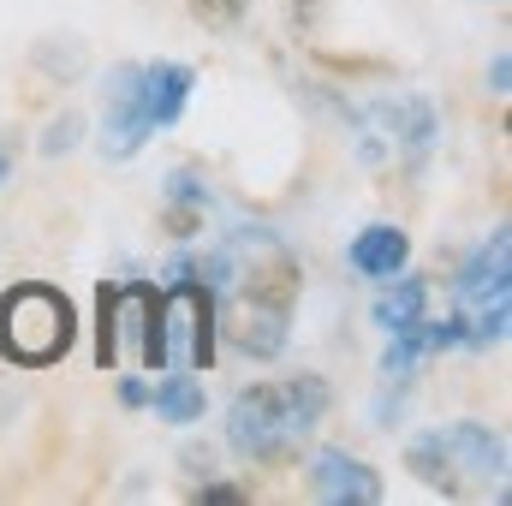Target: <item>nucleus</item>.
<instances>
[{
	"mask_svg": "<svg viewBox=\"0 0 512 506\" xmlns=\"http://www.w3.org/2000/svg\"><path fill=\"white\" fill-rule=\"evenodd\" d=\"M78 131H84V120H78V114H60L54 126L42 131V155H66V149L78 143Z\"/></svg>",
	"mask_w": 512,
	"mask_h": 506,
	"instance_id": "nucleus-16",
	"label": "nucleus"
},
{
	"mask_svg": "<svg viewBox=\"0 0 512 506\" xmlns=\"http://www.w3.org/2000/svg\"><path fill=\"white\" fill-rule=\"evenodd\" d=\"M405 256H411V239H405L399 227H387V221L364 227V233L352 239V268H358V274H370V280L399 274V268H405Z\"/></svg>",
	"mask_w": 512,
	"mask_h": 506,
	"instance_id": "nucleus-12",
	"label": "nucleus"
},
{
	"mask_svg": "<svg viewBox=\"0 0 512 506\" xmlns=\"http://www.w3.org/2000/svg\"><path fill=\"white\" fill-rule=\"evenodd\" d=\"M191 66H173V60H155V66H143V114H149V126H173L179 114H185V102H191Z\"/></svg>",
	"mask_w": 512,
	"mask_h": 506,
	"instance_id": "nucleus-11",
	"label": "nucleus"
},
{
	"mask_svg": "<svg viewBox=\"0 0 512 506\" xmlns=\"http://www.w3.org/2000/svg\"><path fill=\"white\" fill-rule=\"evenodd\" d=\"M197 6V18H209V24H233L239 12H245V0H191Z\"/></svg>",
	"mask_w": 512,
	"mask_h": 506,
	"instance_id": "nucleus-17",
	"label": "nucleus"
},
{
	"mask_svg": "<svg viewBox=\"0 0 512 506\" xmlns=\"http://www.w3.org/2000/svg\"><path fill=\"white\" fill-rule=\"evenodd\" d=\"M310 495L328 506H376L382 501V477L364 459H352L346 447H322L310 459Z\"/></svg>",
	"mask_w": 512,
	"mask_h": 506,
	"instance_id": "nucleus-9",
	"label": "nucleus"
},
{
	"mask_svg": "<svg viewBox=\"0 0 512 506\" xmlns=\"http://www.w3.org/2000/svg\"><path fill=\"white\" fill-rule=\"evenodd\" d=\"M387 280H393V274H387ZM423 310H429V280L399 274L382 298H376V328H382V334H405L411 322H423Z\"/></svg>",
	"mask_w": 512,
	"mask_h": 506,
	"instance_id": "nucleus-13",
	"label": "nucleus"
},
{
	"mask_svg": "<svg viewBox=\"0 0 512 506\" xmlns=\"http://www.w3.org/2000/svg\"><path fill=\"white\" fill-rule=\"evenodd\" d=\"M203 203H209V185H203L191 167H173V173H167V221H173V233H179V239L197 227Z\"/></svg>",
	"mask_w": 512,
	"mask_h": 506,
	"instance_id": "nucleus-14",
	"label": "nucleus"
},
{
	"mask_svg": "<svg viewBox=\"0 0 512 506\" xmlns=\"http://www.w3.org/2000/svg\"><path fill=\"white\" fill-rule=\"evenodd\" d=\"M102 364H149L161 370V334H155V292L149 286H108L102 292Z\"/></svg>",
	"mask_w": 512,
	"mask_h": 506,
	"instance_id": "nucleus-6",
	"label": "nucleus"
},
{
	"mask_svg": "<svg viewBox=\"0 0 512 506\" xmlns=\"http://www.w3.org/2000/svg\"><path fill=\"white\" fill-rule=\"evenodd\" d=\"M72 334H78L72 298L54 292V286H12V292L0 298V352H6L12 364L42 370V364L66 358Z\"/></svg>",
	"mask_w": 512,
	"mask_h": 506,
	"instance_id": "nucleus-4",
	"label": "nucleus"
},
{
	"mask_svg": "<svg viewBox=\"0 0 512 506\" xmlns=\"http://www.w3.org/2000/svg\"><path fill=\"white\" fill-rule=\"evenodd\" d=\"M120 399H126V405H149V387H143V381H120Z\"/></svg>",
	"mask_w": 512,
	"mask_h": 506,
	"instance_id": "nucleus-20",
	"label": "nucleus"
},
{
	"mask_svg": "<svg viewBox=\"0 0 512 506\" xmlns=\"http://www.w3.org/2000/svg\"><path fill=\"white\" fill-rule=\"evenodd\" d=\"M6 173H12V155H6V149H0V185H6Z\"/></svg>",
	"mask_w": 512,
	"mask_h": 506,
	"instance_id": "nucleus-21",
	"label": "nucleus"
},
{
	"mask_svg": "<svg viewBox=\"0 0 512 506\" xmlns=\"http://www.w3.org/2000/svg\"><path fill=\"white\" fill-rule=\"evenodd\" d=\"M149 399H155V411H161L167 423H197V417H203V381L191 376V370H173Z\"/></svg>",
	"mask_w": 512,
	"mask_h": 506,
	"instance_id": "nucleus-15",
	"label": "nucleus"
},
{
	"mask_svg": "<svg viewBox=\"0 0 512 506\" xmlns=\"http://www.w3.org/2000/svg\"><path fill=\"white\" fill-rule=\"evenodd\" d=\"M251 286H233V310H227V340L245 358H274L286 346V286H256V274H239Z\"/></svg>",
	"mask_w": 512,
	"mask_h": 506,
	"instance_id": "nucleus-7",
	"label": "nucleus"
},
{
	"mask_svg": "<svg viewBox=\"0 0 512 506\" xmlns=\"http://www.w3.org/2000/svg\"><path fill=\"white\" fill-rule=\"evenodd\" d=\"M155 334H161V370H209L215 364V304L209 286L185 280L155 304Z\"/></svg>",
	"mask_w": 512,
	"mask_h": 506,
	"instance_id": "nucleus-5",
	"label": "nucleus"
},
{
	"mask_svg": "<svg viewBox=\"0 0 512 506\" xmlns=\"http://www.w3.org/2000/svg\"><path fill=\"white\" fill-rule=\"evenodd\" d=\"M149 114H143V66H114L108 90H102V155L108 161H131L149 137Z\"/></svg>",
	"mask_w": 512,
	"mask_h": 506,
	"instance_id": "nucleus-8",
	"label": "nucleus"
},
{
	"mask_svg": "<svg viewBox=\"0 0 512 506\" xmlns=\"http://www.w3.org/2000/svg\"><path fill=\"white\" fill-rule=\"evenodd\" d=\"M453 322H459V346H501L512 322V239L489 233L477 251L465 256L459 280H453Z\"/></svg>",
	"mask_w": 512,
	"mask_h": 506,
	"instance_id": "nucleus-3",
	"label": "nucleus"
},
{
	"mask_svg": "<svg viewBox=\"0 0 512 506\" xmlns=\"http://www.w3.org/2000/svg\"><path fill=\"white\" fill-rule=\"evenodd\" d=\"M405 471L423 483V489H441V495H483V489H501L507 483V441L489 429V423H447V429H429L405 447Z\"/></svg>",
	"mask_w": 512,
	"mask_h": 506,
	"instance_id": "nucleus-2",
	"label": "nucleus"
},
{
	"mask_svg": "<svg viewBox=\"0 0 512 506\" xmlns=\"http://www.w3.org/2000/svg\"><path fill=\"white\" fill-rule=\"evenodd\" d=\"M370 137H382V143H376V155H382V149L429 155V143H435V108H429L423 96H393V102H376V108H370V120H364V143H370Z\"/></svg>",
	"mask_w": 512,
	"mask_h": 506,
	"instance_id": "nucleus-10",
	"label": "nucleus"
},
{
	"mask_svg": "<svg viewBox=\"0 0 512 506\" xmlns=\"http://www.w3.org/2000/svg\"><path fill=\"white\" fill-rule=\"evenodd\" d=\"M161 274H167L173 286H185V280H197V262H191V256H173V262H167Z\"/></svg>",
	"mask_w": 512,
	"mask_h": 506,
	"instance_id": "nucleus-19",
	"label": "nucleus"
},
{
	"mask_svg": "<svg viewBox=\"0 0 512 506\" xmlns=\"http://www.w3.org/2000/svg\"><path fill=\"white\" fill-rule=\"evenodd\" d=\"M322 417H328V381L322 376L256 381V387H239L227 405V441L245 459H280Z\"/></svg>",
	"mask_w": 512,
	"mask_h": 506,
	"instance_id": "nucleus-1",
	"label": "nucleus"
},
{
	"mask_svg": "<svg viewBox=\"0 0 512 506\" xmlns=\"http://www.w3.org/2000/svg\"><path fill=\"white\" fill-rule=\"evenodd\" d=\"M489 84H495V96H507V90H512V54H495V66H489Z\"/></svg>",
	"mask_w": 512,
	"mask_h": 506,
	"instance_id": "nucleus-18",
	"label": "nucleus"
}]
</instances>
